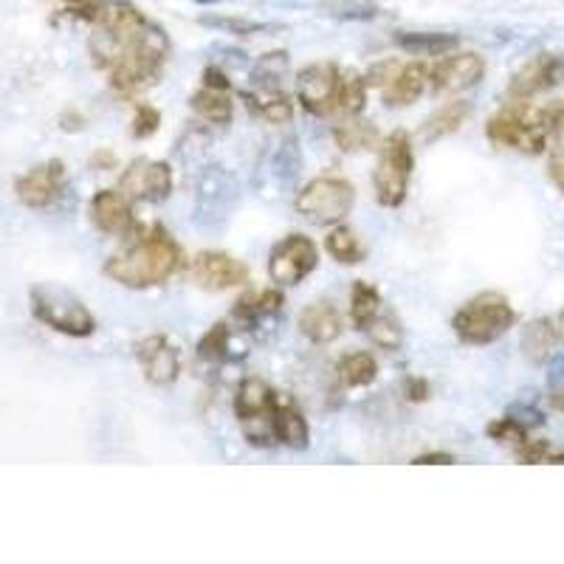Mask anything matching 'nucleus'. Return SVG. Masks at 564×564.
Here are the masks:
<instances>
[{
    "instance_id": "423d86ee",
    "label": "nucleus",
    "mask_w": 564,
    "mask_h": 564,
    "mask_svg": "<svg viewBox=\"0 0 564 564\" xmlns=\"http://www.w3.org/2000/svg\"><path fill=\"white\" fill-rule=\"evenodd\" d=\"M415 173V148L406 130H395L381 141L379 161L372 170V189H376V200L384 209H398L404 206L406 195H410V181Z\"/></svg>"
},
{
    "instance_id": "dca6fc26",
    "label": "nucleus",
    "mask_w": 564,
    "mask_h": 564,
    "mask_svg": "<svg viewBox=\"0 0 564 564\" xmlns=\"http://www.w3.org/2000/svg\"><path fill=\"white\" fill-rule=\"evenodd\" d=\"M135 359L153 387H173L181 379V350L167 336L153 334L141 339L135 345Z\"/></svg>"
},
{
    "instance_id": "e433bc0d",
    "label": "nucleus",
    "mask_w": 564,
    "mask_h": 564,
    "mask_svg": "<svg viewBox=\"0 0 564 564\" xmlns=\"http://www.w3.org/2000/svg\"><path fill=\"white\" fill-rule=\"evenodd\" d=\"M365 334L372 345L381 347V350L387 352L401 350V345H404V325H401L398 314H392V311H384V308H381V314L365 327Z\"/></svg>"
},
{
    "instance_id": "a19ab883",
    "label": "nucleus",
    "mask_w": 564,
    "mask_h": 564,
    "mask_svg": "<svg viewBox=\"0 0 564 564\" xmlns=\"http://www.w3.org/2000/svg\"><path fill=\"white\" fill-rule=\"evenodd\" d=\"M159 128H161V110L153 108V105H144V102L135 105L133 128H130L133 139H150V135L159 133Z\"/></svg>"
},
{
    "instance_id": "9d476101",
    "label": "nucleus",
    "mask_w": 564,
    "mask_h": 564,
    "mask_svg": "<svg viewBox=\"0 0 564 564\" xmlns=\"http://www.w3.org/2000/svg\"><path fill=\"white\" fill-rule=\"evenodd\" d=\"M341 68L330 59L311 63L296 74V99L300 108L311 116H334L336 113V94H339Z\"/></svg>"
},
{
    "instance_id": "393cba45",
    "label": "nucleus",
    "mask_w": 564,
    "mask_h": 564,
    "mask_svg": "<svg viewBox=\"0 0 564 564\" xmlns=\"http://www.w3.org/2000/svg\"><path fill=\"white\" fill-rule=\"evenodd\" d=\"M243 102L251 116L265 119L271 124H289L294 119V99L282 88H254L246 90Z\"/></svg>"
},
{
    "instance_id": "79ce46f5",
    "label": "nucleus",
    "mask_w": 564,
    "mask_h": 564,
    "mask_svg": "<svg viewBox=\"0 0 564 564\" xmlns=\"http://www.w3.org/2000/svg\"><path fill=\"white\" fill-rule=\"evenodd\" d=\"M547 175L564 198V128L553 135L551 148H547Z\"/></svg>"
},
{
    "instance_id": "39448f33",
    "label": "nucleus",
    "mask_w": 564,
    "mask_h": 564,
    "mask_svg": "<svg viewBox=\"0 0 564 564\" xmlns=\"http://www.w3.org/2000/svg\"><path fill=\"white\" fill-rule=\"evenodd\" d=\"M32 314L40 325L52 327L57 334L70 336V339H88L97 334V316L79 300L74 291L52 282H40L29 291Z\"/></svg>"
},
{
    "instance_id": "412c9836",
    "label": "nucleus",
    "mask_w": 564,
    "mask_h": 564,
    "mask_svg": "<svg viewBox=\"0 0 564 564\" xmlns=\"http://www.w3.org/2000/svg\"><path fill=\"white\" fill-rule=\"evenodd\" d=\"M274 435L276 443H282L285 449L305 452L311 446V423L305 412L291 401L289 395L276 398L274 406Z\"/></svg>"
},
{
    "instance_id": "f8f14e48",
    "label": "nucleus",
    "mask_w": 564,
    "mask_h": 564,
    "mask_svg": "<svg viewBox=\"0 0 564 564\" xmlns=\"http://www.w3.org/2000/svg\"><path fill=\"white\" fill-rule=\"evenodd\" d=\"M186 276L200 291L220 294V291L240 289L249 282V265L226 251H200L186 263Z\"/></svg>"
},
{
    "instance_id": "c03bdc74",
    "label": "nucleus",
    "mask_w": 564,
    "mask_h": 564,
    "mask_svg": "<svg viewBox=\"0 0 564 564\" xmlns=\"http://www.w3.org/2000/svg\"><path fill=\"white\" fill-rule=\"evenodd\" d=\"M508 415L517 417V421H520L522 426H528V430H536V426H542V423H545V412L533 404H525V401L513 404L511 410H508Z\"/></svg>"
},
{
    "instance_id": "bb28decb",
    "label": "nucleus",
    "mask_w": 564,
    "mask_h": 564,
    "mask_svg": "<svg viewBox=\"0 0 564 564\" xmlns=\"http://www.w3.org/2000/svg\"><path fill=\"white\" fill-rule=\"evenodd\" d=\"M336 376H339L341 387H347V390H361V387H370L372 381L379 379V361L367 350L345 352L336 361Z\"/></svg>"
},
{
    "instance_id": "c9c22d12",
    "label": "nucleus",
    "mask_w": 564,
    "mask_h": 564,
    "mask_svg": "<svg viewBox=\"0 0 564 564\" xmlns=\"http://www.w3.org/2000/svg\"><path fill=\"white\" fill-rule=\"evenodd\" d=\"M291 68V54L285 48H276V52H265L254 59V68H251V85L254 88H280L282 77L289 74Z\"/></svg>"
},
{
    "instance_id": "7c9ffc66",
    "label": "nucleus",
    "mask_w": 564,
    "mask_h": 564,
    "mask_svg": "<svg viewBox=\"0 0 564 564\" xmlns=\"http://www.w3.org/2000/svg\"><path fill=\"white\" fill-rule=\"evenodd\" d=\"M325 251L334 257L339 265H359L367 260V246L365 240L350 229V226L339 224L330 226L325 238Z\"/></svg>"
},
{
    "instance_id": "a878e982",
    "label": "nucleus",
    "mask_w": 564,
    "mask_h": 564,
    "mask_svg": "<svg viewBox=\"0 0 564 564\" xmlns=\"http://www.w3.org/2000/svg\"><path fill=\"white\" fill-rule=\"evenodd\" d=\"M392 40L412 57H446L460 48V34L455 32H395Z\"/></svg>"
},
{
    "instance_id": "9b49d317",
    "label": "nucleus",
    "mask_w": 564,
    "mask_h": 564,
    "mask_svg": "<svg viewBox=\"0 0 564 564\" xmlns=\"http://www.w3.org/2000/svg\"><path fill=\"white\" fill-rule=\"evenodd\" d=\"M564 83V54L539 52L517 68V74L508 83V99L517 102H531V99L551 94Z\"/></svg>"
},
{
    "instance_id": "7ed1b4c3",
    "label": "nucleus",
    "mask_w": 564,
    "mask_h": 564,
    "mask_svg": "<svg viewBox=\"0 0 564 564\" xmlns=\"http://www.w3.org/2000/svg\"><path fill=\"white\" fill-rule=\"evenodd\" d=\"M564 128V102H517L508 99L486 122V135L494 148L522 155H545L553 135Z\"/></svg>"
},
{
    "instance_id": "6ab92c4d",
    "label": "nucleus",
    "mask_w": 564,
    "mask_h": 564,
    "mask_svg": "<svg viewBox=\"0 0 564 564\" xmlns=\"http://www.w3.org/2000/svg\"><path fill=\"white\" fill-rule=\"evenodd\" d=\"M296 327L300 334L311 341V345H334L345 334V319L336 311V305L325 300L308 302L296 316Z\"/></svg>"
},
{
    "instance_id": "2f4dec72",
    "label": "nucleus",
    "mask_w": 564,
    "mask_h": 564,
    "mask_svg": "<svg viewBox=\"0 0 564 564\" xmlns=\"http://www.w3.org/2000/svg\"><path fill=\"white\" fill-rule=\"evenodd\" d=\"M367 90H370V85H367L365 74L352 68L341 70L339 94H336V116H341V119L361 116V110L367 108Z\"/></svg>"
},
{
    "instance_id": "c85d7f7f",
    "label": "nucleus",
    "mask_w": 564,
    "mask_h": 564,
    "mask_svg": "<svg viewBox=\"0 0 564 564\" xmlns=\"http://www.w3.org/2000/svg\"><path fill=\"white\" fill-rule=\"evenodd\" d=\"M189 108H193V113L198 116L200 122L218 124V128H224V124L235 119V102H231V94H226V90H195L193 99H189Z\"/></svg>"
},
{
    "instance_id": "f704fd0d",
    "label": "nucleus",
    "mask_w": 564,
    "mask_h": 564,
    "mask_svg": "<svg viewBox=\"0 0 564 564\" xmlns=\"http://www.w3.org/2000/svg\"><path fill=\"white\" fill-rule=\"evenodd\" d=\"M316 9L325 18L341 20V23H370L381 14V7L372 0H319Z\"/></svg>"
},
{
    "instance_id": "de8ad7c7",
    "label": "nucleus",
    "mask_w": 564,
    "mask_h": 564,
    "mask_svg": "<svg viewBox=\"0 0 564 564\" xmlns=\"http://www.w3.org/2000/svg\"><path fill=\"white\" fill-rule=\"evenodd\" d=\"M415 466H452V463H457L455 455H449V452H426V455H417Z\"/></svg>"
},
{
    "instance_id": "4c0bfd02",
    "label": "nucleus",
    "mask_w": 564,
    "mask_h": 564,
    "mask_svg": "<svg viewBox=\"0 0 564 564\" xmlns=\"http://www.w3.org/2000/svg\"><path fill=\"white\" fill-rule=\"evenodd\" d=\"M200 361H226L231 359V327L229 322H215V325L200 336L198 341Z\"/></svg>"
},
{
    "instance_id": "aec40b11",
    "label": "nucleus",
    "mask_w": 564,
    "mask_h": 564,
    "mask_svg": "<svg viewBox=\"0 0 564 564\" xmlns=\"http://www.w3.org/2000/svg\"><path fill=\"white\" fill-rule=\"evenodd\" d=\"M276 398H280V392L269 381L246 376L238 390H235V415H238L240 423L269 421V417H274Z\"/></svg>"
},
{
    "instance_id": "72a5a7b5",
    "label": "nucleus",
    "mask_w": 564,
    "mask_h": 564,
    "mask_svg": "<svg viewBox=\"0 0 564 564\" xmlns=\"http://www.w3.org/2000/svg\"><path fill=\"white\" fill-rule=\"evenodd\" d=\"M384 302H381V291L367 280H356L350 289V322L356 330L365 334V327L370 325L376 316L381 314Z\"/></svg>"
},
{
    "instance_id": "f257e3e1",
    "label": "nucleus",
    "mask_w": 564,
    "mask_h": 564,
    "mask_svg": "<svg viewBox=\"0 0 564 564\" xmlns=\"http://www.w3.org/2000/svg\"><path fill=\"white\" fill-rule=\"evenodd\" d=\"M90 57L116 94L135 97L153 88L173 54L167 32L130 0H102L90 14Z\"/></svg>"
},
{
    "instance_id": "4468645a",
    "label": "nucleus",
    "mask_w": 564,
    "mask_h": 564,
    "mask_svg": "<svg viewBox=\"0 0 564 564\" xmlns=\"http://www.w3.org/2000/svg\"><path fill=\"white\" fill-rule=\"evenodd\" d=\"M486 57L477 52H452L435 63L430 70V90L443 97V94H463L468 88L486 79Z\"/></svg>"
},
{
    "instance_id": "473e14b6",
    "label": "nucleus",
    "mask_w": 564,
    "mask_h": 564,
    "mask_svg": "<svg viewBox=\"0 0 564 564\" xmlns=\"http://www.w3.org/2000/svg\"><path fill=\"white\" fill-rule=\"evenodd\" d=\"M200 26L215 29V32L231 34V37H257V34H269L282 29L280 23H265V20L240 18V14H200Z\"/></svg>"
},
{
    "instance_id": "20e7f679",
    "label": "nucleus",
    "mask_w": 564,
    "mask_h": 564,
    "mask_svg": "<svg viewBox=\"0 0 564 564\" xmlns=\"http://www.w3.org/2000/svg\"><path fill=\"white\" fill-rule=\"evenodd\" d=\"M513 325H517V311H513L511 300L500 291H482V294L471 296L452 316V330L468 347L494 345Z\"/></svg>"
},
{
    "instance_id": "cd10ccee",
    "label": "nucleus",
    "mask_w": 564,
    "mask_h": 564,
    "mask_svg": "<svg viewBox=\"0 0 564 564\" xmlns=\"http://www.w3.org/2000/svg\"><path fill=\"white\" fill-rule=\"evenodd\" d=\"M471 102L466 99H455V102H446L443 108H437L435 113L423 122L421 133L426 141H437V139H446V135L457 133L463 124L471 119Z\"/></svg>"
},
{
    "instance_id": "49530a36",
    "label": "nucleus",
    "mask_w": 564,
    "mask_h": 564,
    "mask_svg": "<svg viewBox=\"0 0 564 564\" xmlns=\"http://www.w3.org/2000/svg\"><path fill=\"white\" fill-rule=\"evenodd\" d=\"M432 395V387L426 379H417V376H410V379H404V398L406 401H412V404H423L426 398Z\"/></svg>"
},
{
    "instance_id": "0eeeda50",
    "label": "nucleus",
    "mask_w": 564,
    "mask_h": 564,
    "mask_svg": "<svg viewBox=\"0 0 564 564\" xmlns=\"http://www.w3.org/2000/svg\"><path fill=\"white\" fill-rule=\"evenodd\" d=\"M296 212L314 226H339L356 206V186L341 175H319L296 193Z\"/></svg>"
},
{
    "instance_id": "b1692460",
    "label": "nucleus",
    "mask_w": 564,
    "mask_h": 564,
    "mask_svg": "<svg viewBox=\"0 0 564 564\" xmlns=\"http://www.w3.org/2000/svg\"><path fill=\"white\" fill-rule=\"evenodd\" d=\"M282 308H285V294H282L280 285H271V289H251L240 294L235 308H231V316L246 322V325H257L269 316H276Z\"/></svg>"
},
{
    "instance_id": "603ef678",
    "label": "nucleus",
    "mask_w": 564,
    "mask_h": 564,
    "mask_svg": "<svg viewBox=\"0 0 564 564\" xmlns=\"http://www.w3.org/2000/svg\"><path fill=\"white\" fill-rule=\"evenodd\" d=\"M558 325H562V330H564V308H562V314H558Z\"/></svg>"
},
{
    "instance_id": "4be33fe9",
    "label": "nucleus",
    "mask_w": 564,
    "mask_h": 564,
    "mask_svg": "<svg viewBox=\"0 0 564 564\" xmlns=\"http://www.w3.org/2000/svg\"><path fill=\"white\" fill-rule=\"evenodd\" d=\"M430 65L404 63L384 88L387 108H410L430 90Z\"/></svg>"
},
{
    "instance_id": "1a4fd4ad",
    "label": "nucleus",
    "mask_w": 564,
    "mask_h": 564,
    "mask_svg": "<svg viewBox=\"0 0 564 564\" xmlns=\"http://www.w3.org/2000/svg\"><path fill=\"white\" fill-rule=\"evenodd\" d=\"M319 265V246L300 231H291L269 254V276L280 289H294Z\"/></svg>"
},
{
    "instance_id": "09e8293b",
    "label": "nucleus",
    "mask_w": 564,
    "mask_h": 564,
    "mask_svg": "<svg viewBox=\"0 0 564 564\" xmlns=\"http://www.w3.org/2000/svg\"><path fill=\"white\" fill-rule=\"evenodd\" d=\"M63 3L70 9V12L77 14V18L88 20V14L94 12V9H97L102 0H63Z\"/></svg>"
},
{
    "instance_id": "8fccbe9b",
    "label": "nucleus",
    "mask_w": 564,
    "mask_h": 564,
    "mask_svg": "<svg viewBox=\"0 0 564 564\" xmlns=\"http://www.w3.org/2000/svg\"><path fill=\"white\" fill-rule=\"evenodd\" d=\"M94 164H97V167H102V170H113L116 159L110 153H99V155H94Z\"/></svg>"
},
{
    "instance_id": "5701e85b",
    "label": "nucleus",
    "mask_w": 564,
    "mask_h": 564,
    "mask_svg": "<svg viewBox=\"0 0 564 564\" xmlns=\"http://www.w3.org/2000/svg\"><path fill=\"white\" fill-rule=\"evenodd\" d=\"M300 173H302L300 141H296V135H285V139L271 150L269 161H265V167H263V175L271 181V186H276V189H291Z\"/></svg>"
},
{
    "instance_id": "ddd939ff",
    "label": "nucleus",
    "mask_w": 564,
    "mask_h": 564,
    "mask_svg": "<svg viewBox=\"0 0 564 564\" xmlns=\"http://www.w3.org/2000/svg\"><path fill=\"white\" fill-rule=\"evenodd\" d=\"M175 175L167 161H150L135 159L130 161L128 170L119 178V189L128 195L130 200H141V204H161L173 195Z\"/></svg>"
},
{
    "instance_id": "2eb2a0df",
    "label": "nucleus",
    "mask_w": 564,
    "mask_h": 564,
    "mask_svg": "<svg viewBox=\"0 0 564 564\" xmlns=\"http://www.w3.org/2000/svg\"><path fill=\"white\" fill-rule=\"evenodd\" d=\"M65 186H68V170L63 161L52 159L20 175L14 181V195L29 209H48L63 198Z\"/></svg>"
},
{
    "instance_id": "37998d69",
    "label": "nucleus",
    "mask_w": 564,
    "mask_h": 564,
    "mask_svg": "<svg viewBox=\"0 0 564 564\" xmlns=\"http://www.w3.org/2000/svg\"><path fill=\"white\" fill-rule=\"evenodd\" d=\"M401 65H404V63H398V59H381V63L370 65V68H367V74H365L367 85H370V88H387V85L392 83V77L398 74V68H401Z\"/></svg>"
},
{
    "instance_id": "a18cd8bd",
    "label": "nucleus",
    "mask_w": 564,
    "mask_h": 564,
    "mask_svg": "<svg viewBox=\"0 0 564 564\" xmlns=\"http://www.w3.org/2000/svg\"><path fill=\"white\" fill-rule=\"evenodd\" d=\"M200 79H204V88L226 90V94H231V79H229V74H226L224 68H218V65H206L204 74H200Z\"/></svg>"
},
{
    "instance_id": "a211bd4d",
    "label": "nucleus",
    "mask_w": 564,
    "mask_h": 564,
    "mask_svg": "<svg viewBox=\"0 0 564 564\" xmlns=\"http://www.w3.org/2000/svg\"><path fill=\"white\" fill-rule=\"evenodd\" d=\"M562 341L564 330L562 325H558V319H553V316H536V319H531L522 327L520 347L522 356H525L533 367H545L558 356Z\"/></svg>"
},
{
    "instance_id": "c756f323",
    "label": "nucleus",
    "mask_w": 564,
    "mask_h": 564,
    "mask_svg": "<svg viewBox=\"0 0 564 564\" xmlns=\"http://www.w3.org/2000/svg\"><path fill=\"white\" fill-rule=\"evenodd\" d=\"M334 141L341 153H361V150H376L381 144L379 128L372 122L356 119H341L334 128Z\"/></svg>"
},
{
    "instance_id": "f03ea898",
    "label": "nucleus",
    "mask_w": 564,
    "mask_h": 564,
    "mask_svg": "<svg viewBox=\"0 0 564 564\" xmlns=\"http://www.w3.org/2000/svg\"><path fill=\"white\" fill-rule=\"evenodd\" d=\"M186 257L178 240L161 224L135 226L124 249L108 257L105 276L130 291L161 289L184 269Z\"/></svg>"
},
{
    "instance_id": "6e6552de",
    "label": "nucleus",
    "mask_w": 564,
    "mask_h": 564,
    "mask_svg": "<svg viewBox=\"0 0 564 564\" xmlns=\"http://www.w3.org/2000/svg\"><path fill=\"white\" fill-rule=\"evenodd\" d=\"M240 204V184L226 167H206L195 184L193 224L204 231L224 229Z\"/></svg>"
},
{
    "instance_id": "58836bf2",
    "label": "nucleus",
    "mask_w": 564,
    "mask_h": 564,
    "mask_svg": "<svg viewBox=\"0 0 564 564\" xmlns=\"http://www.w3.org/2000/svg\"><path fill=\"white\" fill-rule=\"evenodd\" d=\"M517 460L528 463V466H542V463H564V449H556L545 437L528 435L520 446H513Z\"/></svg>"
},
{
    "instance_id": "ea45409f",
    "label": "nucleus",
    "mask_w": 564,
    "mask_h": 564,
    "mask_svg": "<svg viewBox=\"0 0 564 564\" xmlns=\"http://www.w3.org/2000/svg\"><path fill=\"white\" fill-rule=\"evenodd\" d=\"M486 435L497 443H511V446H520V443L531 435V430H528V426H522V423L517 421L513 415H502V417H497V421L488 423Z\"/></svg>"
},
{
    "instance_id": "3c124183",
    "label": "nucleus",
    "mask_w": 564,
    "mask_h": 564,
    "mask_svg": "<svg viewBox=\"0 0 564 564\" xmlns=\"http://www.w3.org/2000/svg\"><path fill=\"white\" fill-rule=\"evenodd\" d=\"M189 3H198V7H212V3H220V0H189Z\"/></svg>"
},
{
    "instance_id": "f3484780",
    "label": "nucleus",
    "mask_w": 564,
    "mask_h": 564,
    "mask_svg": "<svg viewBox=\"0 0 564 564\" xmlns=\"http://www.w3.org/2000/svg\"><path fill=\"white\" fill-rule=\"evenodd\" d=\"M90 224L97 226L102 235L110 238H128L130 231L135 229V215H133V200L122 193V189H99L88 204Z\"/></svg>"
}]
</instances>
